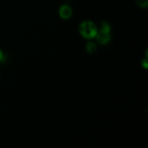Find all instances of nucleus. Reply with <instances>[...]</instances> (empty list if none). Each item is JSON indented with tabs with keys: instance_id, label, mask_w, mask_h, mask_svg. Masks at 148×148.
Here are the masks:
<instances>
[{
	"instance_id": "f257e3e1",
	"label": "nucleus",
	"mask_w": 148,
	"mask_h": 148,
	"mask_svg": "<svg viewBox=\"0 0 148 148\" xmlns=\"http://www.w3.org/2000/svg\"><path fill=\"white\" fill-rule=\"evenodd\" d=\"M98 32L95 36L98 43L105 45L110 41L111 39V27L107 22L103 21L99 23Z\"/></svg>"
},
{
	"instance_id": "f03ea898",
	"label": "nucleus",
	"mask_w": 148,
	"mask_h": 148,
	"mask_svg": "<svg viewBox=\"0 0 148 148\" xmlns=\"http://www.w3.org/2000/svg\"><path fill=\"white\" fill-rule=\"evenodd\" d=\"M79 32L81 36L86 39L95 38L98 32L96 25L92 21H84L79 25Z\"/></svg>"
},
{
	"instance_id": "7ed1b4c3",
	"label": "nucleus",
	"mask_w": 148,
	"mask_h": 148,
	"mask_svg": "<svg viewBox=\"0 0 148 148\" xmlns=\"http://www.w3.org/2000/svg\"><path fill=\"white\" fill-rule=\"evenodd\" d=\"M59 16H60L62 19L66 20V19H69V17L72 16V10L69 5H67V4H63V5L61 6V7L59 8Z\"/></svg>"
},
{
	"instance_id": "20e7f679",
	"label": "nucleus",
	"mask_w": 148,
	"mask_h": 148,
	"mask_svg": "<svg viewBox=\"0 0 148 148\" xmlns=\"http://www.w3.org/2000/svg\"><path fill=\"white\" fill-rule=\"evenodd\" d=\"M86 50L87 51L89 52V53H92L96 51V49H97V46L94 43L92 42H88L86 45Z\"/></svg>"
},
{
	"instance_id": "39448f33",
	"label": "nucleus",
	"mask_w": 148,
	"mask_h": 148,
	"mask_svg": "<svg viewBox=\"0 0 148 148\" xmlns=\"http://www.w3.org/2000/svg\"><path fill=\"white\" fill-rule=\"evenodd\" d=\"M136 2L142 8H146L148 5V0H136Z\"/></svg>"
},
{
	"instance_id": "423d86ee",
	"label": "nucleus",
	"mask_w": 148,
	"mask_h": 148,
	"mask_svg": "<svg viewBox=\"0 0 148 148\" xmlns=\"http://www.w3.org/2000/svg\"><path fill=\"white\" fill-rule=\"evenodd\" d=\"M142 65L144 68L147 69V59H144L143 61H142Z\"/></svg>"
},
{
	"instance_id": "0eeeda50",
	"label": "nucleus",
	"mask_w": 148,
	"mask_h": 148,
	"mask_svg": "<svg viewBox=\"0 0 148 148\" xmlns=\"http://www.w3.org/2000/svg\"><path fill=\"white\" fill-rule=\"evenodd\" d=\"M2 58H3V52H2V51L0 49V61L2 59Z\"/></svg>"
}]
</instances>
